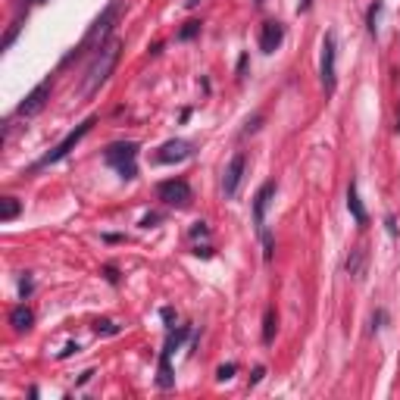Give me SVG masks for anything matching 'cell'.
Listing matches in <instances>:
<instances>
[{
	"label": "cell",
	"instance_id": "6da1fadb",
	"mask_svg": "<svg viewBox=\"0 0 400 400\" xmlns=\"http://www.w3.org/2000/svg\"><path fill=\"white\" fill-rule=\"evenodd\" d=\"M119 50H122L119 41H106L100 50H94L91 63H88V69H85V79H82V91H79L85 100L94 97V94L106 85V79L113 75V69H116V63H119Z\"/></svg>",
	"mask_w": 400,
	"mask_h": 400
},
{
	"label": "cell",
	"instance_id": "7a4b0ae2",
	"mask_svg": "<svg viewBox=\"0 0 400 400\" xmlns=\"http://www.w3.org/2000/svg\"><path fill=\"white\" fill-rule=\"evenodd\" d=\"M116 16H119V7L116 3H110V7L104 10V13L97 16V19L91 22V28H88V35L82 38V44L75 47L69 57L63 59V63H73L75 57H82V53H88V50H100V47L106 44V38H110V32H113V26H116Z\"/></svg>",
	"mask_w": 400,
	"mask_h": 400
},
{
	"label": "cell",
	"instance_id": "3957f363",
	"mask_svg": "<svg viewBox=\"0 0 400 400\" xmlns=\"http://www.w3.org/2000/svg\"><path fill=\"white\" fill-rule=\"evenodd\" d=\"M104 163L110 166L116 175L135 178L138 175V144L135 141H116L104 151Z\"/></svg>",
	"mask_w": 400,
	"mask_h": 400
},
{
	"label": "cell",
	"instance_id": "277c9868",
	"mask_svg": "<svg viewBox=\"0 0 400 400\" xmlns=\"http://www.w3.org/2000/svg\"><path fill=\"white\" fill-rule=\"evenodd\" d=\"M276 191H278L276 182H266L254 197V225H256V231H260L263 244H266V260H272V238H269V231H266V207H269V200L276 197Z\"/></svg>",
	"mask_w": 400,
	"mask_h": 400
},
{
	"label": "cell",
	"instance_id": "5b68a950",
	"mask_svg": "<svg viewBox=\"0 0 400 400\" xmlns=\"http://www.w3.org/2000/svg\"><path fill=\"white\" fill-rule=\"evenodd\" d=\"M94 122H97V119H94V116H88V119H85V122H82V125H79V128H75V131H69V135H66V138H63V141H59V144H57V147H53V151H47V153H44V157H41V160H38V163H35V169H44V166H53V163H59V160H63V157H66V153L73 151V147H79V141H82V138H85L88 131H91V128H94Z\"/></svg>",
	"mask_w": 400,
	"mask_h": 400
},
{
	"label": "cell",
	"instance_id": "8992f818",
	"mask_svg": "<svg viewBox=\"0 0 400 400\" xmlns=\"http://www.w3.org/2000/svg\"><path fill=\"white\" fill-rule=\"evenodd\" d=\"M157 197L163 200L166 207H175V210H184L191 207L194 194H191V184L184 178H166V182L157 184Z\"/></svg>",
	"mask_w": 400,
	"mask_h": 400
},
{
	"label": "cell",
	"instance_id": "52a82bcc",
	"mask_svg": "<svg viewBox=\"0 0 400 400\" xmlns=\"http://www.w3.org/2000/svg\"><path fill=\"white\" fill-rule=\"evenodd\" d=\"M335 57H338V47H335V35L328 32L325 41H322V57H319V75H322V88L328 94L335 91Z\"/></svg>",
	"mask_w": 400,
	"mask_h": 400
},
{
	"label": "cell",
	"instance_id": "ba28073f",
	"mask_svg": "<svg viewBox=\"0 0 400 400\" xmlns=\"http://www.w3.org/2000/svg\"><path fill=\"white\" fill-rule=\"evenodd\" d=\"M50 91H53V82L50 79H44L41 85H35L32 91H28V97L16 106V116H22V119L38 116V113L47 106V100H50Z\"/></svg>",
	"mask_w": 400,
	"mask_h": 400
},
{
	"label": "cell",
	"instance_id": "9c48e42d",
	"mask_svg": "<svg viewBox=\"0 0 400 400\" xmlns=\"http://www.w3.org/2000/svg\"><path fill=\"white\" fill-rule=\"evenodd\" d=\"M194 157V144L191 141H184V138H172V141H166L163 147L157 151V163H163V166H172V163H184V160H191Z\"/></svg>",
	"mask_w": 400,
	"mask_h": 400
},
{
	"label": "cell",
	"instance_id": "30bf717a",
	"mask_svg": "<svg viewBox=\"0 0 400 400\" xmlns=\"http://www.w3.org/2000/svg\"><path fill=\"white\" fill-rule=\"evenodd\" d=\"M244 166H247V157H244V153H235L231 163L225 166V175H222V194L225 197L238 194V184H241V178H244Z\"/></svg>",
	"mask_w": 400,
	"mask_h": 400
},
{
	"label": "cell",
	"instance_id": "8fae6325",
	"mask_svg": "<svg viewBox=\"0 0 400 400\" xmlns=\"http://www.w3.org/2000/svg\"><path fill=\"white\" fill-rule=\"evenodd\" d=\"M282 41H285V26L282 22H263V28H260V50L263 53H276L278 47H282Z\"/></svg>",
	"mask_w": 400,
	"mask_h": 400
},
{
	"label": "cell",
	"instance_id": "7c38bea8",
	"mask_svg": "<svg viewBox=\"0 0 400 400\" xmlns=\"http://www.w3.org/2000/svg\"><path fill=\"white\" fill-rule=\"evenodd\" d=\"M347 210H350V216H354L356 225H366L369 222V213H366V207H363L360 194H356V184L354 182H350V188H347Z\"/></svg>",
	"mask_w": 400,
	"mask_h": 400
},
{
	"label": "cell",
	"instance_id": "4fadbf2b",
	"mask_svg": "<svg viewBox=\"0 0 400 400\" xmlns=\"http://www.w3.org/2000/svg\"><path fill=\"white\" fill-rule=\"evenodd\" d=\"M10 325H13L16 332H28V328L35 325V313L26 307V303H19V307L10 309Z\"/></svg>",
	"mask_w": 400,
	"mask_h": 400
},
{
	"label": "cell",
	"instance_id": "5bb4252c",
	"mask_svg": "<svg viewBox=\"0 0 400 400\" xmlns=\"http://www.w3.org/2000/svg\"><path fill=\"white\" fill-rule=\"evenodd\" d=\"M347 276L356 278V282L366 276V247H354V250H350V256H347Z\"/></svg>",
	"mask_w": 400,
	"mask_h": 400
},
{
	"label": "cell",
	"instance_id": "9a60e30c",
	"mask_svg": "<svg viewBox=\"0 0 400 400\" xmlns=\"http://www.w3.org/2000/svg\"><path fill=\"white\" fill-rule=\"evenodd\" d=\"M191 335V325H175V328H169V338H166V347H163V354L166 356H172L178 347L184 344V338Z\"/></svg>",
	"mask_w": 400,
	"mask_h": 400
},
{
	"label": "cell",
	"instance_id": "2e32d148",
	"mask_svg": "<svg viewBox=\"0 0 400 400\" xmlns=\"http://www.w3.org/2000/svg\"><path fill=\"white\" fill-rule=\"evenodd\" d=\"M276 328H278V316L276 309H266V316H263V344H272L276 341Z\"/></svg>",
	"mask_w": 400,
	"mask_h": 400
},
{
	"label": "cell",
	"instance_id": "e0dca14e",
	"mask_svg": "<svg viewBox=\"0 0 400 400\" xmlns=\"http://www.w3.org/2000/svg\"><path fill=\"white\" fill-rule=\"evenodd\" d=\"M157 385L163 388V391H169V388L175 385V375H172L169 356H166V354H160V375H157Z\"/></svg>",
	"mask_w": 400,
	"mask_h": 400
},
{
	"label": "cell",
	"instance_id": "ac0fdd59",
	"mask_svg": "<svg viewBox=\"0 0 400 400\" xmlns=\"http://www.w3.org/2000/svg\"><path fill=\"white\" fill-rule=\"evenodd\" d=\"M0 207H3V210H0V222H13V219L22 213V204L16 200V197H3Z\"/></svg>",
	"mask_w": 400,
	"mask_h": 400
},
{
	"label": "cell",
	"instance_id": "d6986e66",
	"mask_svg": "<svg viewBox=\"0 0 400 400\" xmlns=\"http://www.w3.org/2000/svg\"><path fill=\"white\" fill-rule=\"evenodd\" d=\"M19 28H22V19H16L13 26L7 28V35H3V41H0V50H10V47H13V41H16V35H19Z\"/></svg>",
	"mask_w": 400,
	"mask_h": 400
},
{
	"label": "cell",
	"instance_id": "ffe728a7",
	"mask_svg": "<svg viewBox=\"0 0 400 400\" xmlns=\"http://www.w3.org/2000/svg\"><path fill=\"white\" fill-rule=\"evenodd\" d=\"M381 10H385V7H381V0H375L372 7H369L366 22H369V32H372V35H375V28H379V16H381Z\"/></svg>",
	"mask_w": 400,
	"mask_h": 400
},
{
	"label": "cell",
	"instance_id": "44dd1931",
	"mask_svg": "<svg viewBox=\"0 0 400 400\" xmlns=\"http://www.w3.org/2000/svg\"><path fill=\"white\" fill-rule=\"evenodd\" d=\"M94 332H97V335H119V325L110 319H97L94 322Z\"/></svg>",
	"mask_w": 400,
	"mask_h": 400
},
{
	"label": "cell",
	"instance_id": "7402d4cb",
	"mask_svg": "<svg viewBox=\"0 0 400 400\" xmlns=\"http://www.w3.org/2000/svg\"><path fill=\"white\" fill-rule=\"evenodd\" d=\"M200 35V22H184V28L178 32V41H191Z\"/></svg>",
	"mask_w": 400,
	"mask_h": 400
},
{
	"label": "cell",
	"instance_id": "603a6c76",
	"mask_svg": "<svg viewBox=\"0 0 400 400\" xmlns=\"http://www.w3.org/2000/svg\"><path fill=\"white\" fill-rule=\"evenodd\" d=\"M235 372H238L235 363H225V366H219V369H216V379H219V381H229Z\"/></svg>",
	"mask_w": 400,
	"mask_h": 400
},
{
	"label": "cell",
	"instance_id": "cb8c5ba5",
	"mask_svg": "<svg viewBox=\"0 0 400 400\" xmlns=\"http://www.w3.org/2000/svg\"><path fill=\"white\" fill-rule=\"evenodd\" d=\"M207 235H210V225H207V222H194V225H191V238H207Z\"/></svg>",
	"mask_w": 400,
	"mask_h": 400
},
{
	"label": "cell",
	"instance_id": "d4e9b609",
	"mask_svg": "<svg viewBox=\"0 0 400 400\" xmlns=\"http://www.w3.org/2000/svg\"><path fill=\"white\" fill-rule=\"evenodd\" d=\"M32 288H35V282H32V276H28V272H26V278H22V282H19V294H22V301H26V297L32 294Z\"/></svg>",
	"mask_w": 400,
	"mask_h": 400
},
{
	"label": "cell",
	"instance_id": "484cf974",
	"mask_svg": "<svg viewBox=\"0 0 400 400\" xmlns=\"http://www.w3.org/2000/svg\"><path fill=\"white\" fill-rule=\"evenodd\" d=\"M160 316H163L166 328H175V309H169V307H166V309H163V313H160Z\"/></svg>",
	"mask_w": 400,
	"mask_h": 400
},
{
	"label": "cell",
	"instance_id": "4316f807",
	"mask_svg": "<svg viewBox=\"0 0 400 400\" xmlns=\"http://www.w3.org/2000/svg\"><path fill=\"white\" fill-rule=\"evenodd\" d=\"M79 344H66V350H59V360H69V356H73V354H79Z\"/></svg>",
	"mask_w": 400,
	"mask_h": 400
},
{
	"label": "cell",
	"instance_id": "83f0119b",
	"mask_svg": "<svg viewBox=\"0 0 400 400\" xmlns=\"http://www.w3.org/2000/svg\"><path fill=\"white\" fill-rule=\"evenodd\" d=\"M104 276H106V282H110V285H119V272L113 269V266H106V269H104Z\"/></svg>",
	"mask_w": 400,
	"mask_h": 400
},
{
	"label": "cell",
	"instance_id": "f1b7e54d",
	"mask_svg": "<svg viewBox=\"0 0 400 400\" xmlns=\"http://www.w3.org/2000/svg\"><path fill=\"white\" fill-rule=\"evenodd\" d=\"M263 375H266V369H263V366H256V369H254V375H250V385H256V381H260Z\"/></svg>",
	"mask_w": 400,
	"mask_h": 400
},
{
	"label": "cell",
	"instance_id": "f546056e",
	"mask_svg": "<svg viewBox=\"0 0 400 400\" xmlns=\"http://www.w3.org/2000/svg\"><path fill=\"white\" fill-rule=\"evenodd\" d=\"M153 222H160V216H157V213H151V216H144V219H141V225H144V229H151Z\"/></svg>",
	"mask_w": 400,
	"mask_h": 400
},
{
	"label": "cell",
	"instance_id": "4dcf8cb0",
	"mask_svg": "<svg viewBox=\"0 0 400 400\" xmlns=\"http://www.w3.org/2000/svg\"><path fill=\"white\" fill-rule=\"evenodd\" d=\"M194 254H197V256H213V247H207V244H204V247H200V244H197V247H194Z\"/></svg>",
	"mask_w": 400,
	"mask_h": 400
},
{
	"label": "cell",
	"instance_id": "1f68e13d",
	"mask_svg": "<svg viewBox=\"0 0 400 400\" xmlns=\"http://www.w3.org/2000/svg\"><path fill=\"white\" fill-rule=\"evenodd\" d=\"M244 69H247V57L238 59V75H241V79H244Z\"/></svg>",
	"mask_w": 400,
	"mask_h": 400
},
{
	"label": "cell",
	"instance_id": "d6a6232c",
	"mask_svg": "<svg viewBox=\"0 0 400 400\" xmlns=\"http://www.w3.org/2000/svg\"><path fill=\"white\" fill-rule=\"evenodd\" d=\"M309 7H313V0H301V7H297V10H301V13H307Z\"/></svg>",
	"mask_w": 400,
	"mask_h": 400
},
{
	"label": "cell",
	"instance_id": "836d02e7",
	"mask_svg": "<svg viewBox=\"0 0 400 400\" xmlns=\"http://www.w3.org/2000/svg\"><path fill=\"white\" fill-rule=\"evenodd\" d=\"M32 3H44V0H32Z\"/></svg>",
	"mask_w": 400,
	"mask_h": 400
},
{
	"label": "cell",
	"instance_id": "e575fe53",
	"mask_svg": "<svg viewBox=\"0 0 400 400\" xmlns=\"http://www.w3.org/2000/svg\"><path fill=\"white\" fill-rule=\"evenodd\" d=\"M397 131H400V122H397Z\"/></svg>",
	"mask_w": 400,
	"mask_h": 400
}]
</instances>
